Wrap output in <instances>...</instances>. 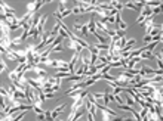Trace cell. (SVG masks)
I'll return each mask as SVG.
<instances>
[{
	"instance_id": "cell-1",
	"label": "cell",
	"mask_w": 163,
	"mask_h": 121,
	"mask_svg": "<svg viewBox=\"0 0 163 121\" xmlns=\"http://www.w3.org/2000/svg\"><path fill=\"white\" fill-rule=\"evenodd\" d=\"M48 3L49 2H42V0H39V2H30V3H27V13H30V15L37 13L40 7L43 5H48Z\"/></svg>"
},
{
	"instance_id": "cell-2",
	"label": "cell",
	"mask_w": 163,
	"mask_h": 121,
	"mask_svg": "<svg viewBox=\"0 0 163 121\" xmlns=\"http://www.w3.org/2000/svg\"><path fill=\"white\" fill-rule=\"evenodd\" d=\"M68 49H73L74 50V53H80L82 55V52H83V46L80 45L77 40H73V39H68Z\"/></svg>"
},
{
	"instance_id": "cell-3",
	"label": "cell",
	"mask_w": 163,
	"mask_h": 121,
	"mask_svg": "<svg viewBox=\"0 0 163 121\" xmlns=\"http://www.w3.org/2000/svg\"><path fill=\"white\" fill-rule=\"evenodd\" d=\"M144 25H145V36H148V34L151 33V30L156 27V24H154V16H150V18L145 19Z\"/></svg>"
},
{
	"instance_id": "cell-4",
	"label": "cell",
	"mask_w": 163,
	"mask_h": 121,
	"mask_svg": "<svg viewBox=\"0 0 163 121\" xmlns=\"http://www.w3.org/2000/svg\"><path fill=\"white\" fill-rule=\"evenodd\" d=\"M116 24H117V28L119 30H123V31H126L127 28V22H125L123 19H122V15H120V12H117L116 13Z\"/></svg>"
},
{
	"instance_id": "cell-5",
	"label": "cell",
	"mask_w": 163,
	"mask_h": 121,
	"mask_svg": "<svg viewBox=\"0 0 163 121\" xmlns=\"http://www.w3.org/2000/svg\"><path fill=\"white\" fill-rule=\"evenodd\" d=\"M79 56H80V53H74L71 61L68 62V66H70V72L71 74H76V64L79 62Z\"/></svg>"
},
{
	"instance_id": "cell-6",
	"label": "cell",
	"mask_w": 163,
	"mask_h": 121,
	"mask_svg": "<svg viewBox=\"0 0 163 121\" xmlns=\"http://www.w3.org/2000/svg\"><path fill=\"white\" fill-rule=\"evenodd\" d=\"M135 43H136V40H135V39H129V41H127L126 47H125L123 50H120L119 53H122V55H123V53H129V52H131V49L135 46Z\"/></svg>"
},
{
	"instance_id": "cell-7",
	"label": "cell",
	"mask_w": 163,
	"mask_h": 121,
	"mask_svg": "<svg viewBox=\"0 0 163 121\" xmlns=\"http://www.w3.org/2000/svg\"><path fill=\"white\" fill-rule=\"evenodd\" d=\"M97 105L95 103H92L91 100L86 99V111H88V114H92V115H95V112H97Z\"/></svg>"
},
{
	"instance_id": "cell-8",
	"label": "cell",
	"mask_w": 163,
	"mask_h": 121,
	"mask_svg": "<svg viewBox=\"0 0 163 121\" xmlns=\"http://www.w3.org/2000/svg\"><path fill=\"white\" fill-rule=\"evenodd\" d=\"M7 13H15V9L11 7L6 2H2V15H7Z\"/></svg>"
},
{
	"instance_id": "cell-9",
	"label": "cell",
	"mask_w": 163,
	"mask_h": 121,
	"mask_svg": "<svg viewBox=\"0 0 163 121\" xmlns=\"http://www.w3.org/2000/svg\"><path fill=\"white\" fill-rule=\"evenodd\" d=\"M65 106H67V103H61V105H59L58 108H55V109L52 111V118L55 120V118H56V117L62 112V109H65Z\"/></svg>"
},
{
	"instance_id": "cell-10",
	"label": "cell",
	"mask_w": 163,
	"mask_h": 121,
	"mask_svg": "<svg viewBox=\"0 0 163 121\" xmlns=\"http://www.w3.org/2000/svg\"><path fill=\"white\" fill-rule=\"evenodd\" d=\"M71 12H73V15H83V13H86V9L79 5V6H74L71 9Z\"/></svg>"
},
{
	"instance_id": "cell-11",
	"label": "cell",
	"mask_w": 163,
	"mask_h": 121,
	"mask_svg": "<svg viewBox=\"0 0 163 121\" xmlns=\"http://www.w3.org/2000/svg\"><path fill=\"white\" fill-rule=\"evenodd\" d=\"M89 34H92V36H95L97 34V24H95V21H93V18L92 19H89Z\"/></svg>"
},
{
	"instance_id": "cell-12",
	"label": "cell",
	"mask_w": 163,
	"mask_h": 121,
	"mask_svg": "<svg viewBox=\"0 0 163 121\" xmlns=\"http://www.w3.org/2000/svg\"><path fill=\"white\" fill-rule=\"evenodd\" d=\"M33 71H34V74H37L39 77H40V75H46V70H45V68H40L39 65H34Z\"/></svg>"
},
{
	"instance_id": "cell-13",
	"label": "cell",
	"mask_w": 163,
	"mask_h": 121,
	"mask_svg": "<svg viewBox=\"0 0 163 121\" xmlns=\"http://www.w3.org/2000/svg\"><path fill=\"white\" fill-rule=\"evenodd\" d=\"M145 47V46H144ZM140 58H141V61L142 59H151V58H154V55H153V52H148V50H144V52H141V55H140Z\"/></svg>"
},
{
	"instance_id": "cell-14",
	"label": "cell",
	"mask_w": 163,
	"mask_h": 121,
	"mask_svg": "<svg viewBox=\"0 0 163 121\" xmlns=\"http://www.w3.org/2000/svg\"><path fill=\"white\" fill-rule=\"evenodd\" d=\"M125 100H126V105H129V106H135V105H136L135 99L131 96V94H127V93H126V99H125Z\"/></svg>"
},
{
	"instance_id": "cell-15",
	"label": "cell",
	"mask_w": 163,
	"mask_h": 121,
	"mask_svg": "<svg viewBox=\"0 0 163 121\" xmlns=\"http://www.w3.org/2000/svg\"><path fill=\"white\" fill-rule=\"evenodd\" d=\"M125 7H127V9H132V11H140V7L135 6L133 2H125Z\"/></svg>"
},
{
	"instance_id": "cell-16",
	"label": "cell",
	"mask_w": 163,
	"mask_h": 121,
	"mask_svg": "<svg viewBox=\"0 0 163 121\" xmlns=\"http://www.w3.org/2000/svg\"><path fill=\"white\" fill-rule=\"evenodd\" d=\"M95 49H98V50H110V46L108 45H101V43H98V45H92Z\"/></svg>"
},
{
	"instance_id": "cell-17",
	"label": "cell",
	"mask_w": 163,
	"mask_h": 121,
	"mask_svg": "<svg viewBox=\"0 0 163 121\" xmlns=\"http://www.w3.org/2000/svg\"><path fill=\"white\" fill-rule=\"evenodd\" d=\"M22 43V39H21V36L19 37H15V39H12V46H19Z\"/></svg>"
},
{
	"instance_id": "cell-18",
	"label": "cell",
	"mask_w": 163,
	"mask_h": 121,
	"mask_svg": "<svg viewBox=\"0 0 163 121\" xmlns=\"http://www.w3.org/2000/svg\"><path fill=\"white\" fill-rule=\"evenodd\" d=\"M6 68H7V65H6L5 56H2V72H3V71H6Z\"/></svg>"
},
{
	"instance_id": "cell-19",
	"label": "cell",
	"mask_w": 163,
	"mask_h": 121,
	"mask_svg": "<svg viewBox=\"0 0 163 121\" xmlns=\"http://www.w3.org/2000/svg\"><path fill=\"white\" fill-rule=\"evenodd\" d=\"M88 121H95V115H92V114H88Z\"/></svg>"
},
{
	"instance_id": "cell-20",
	"label": "cell",
	"mask_w": 163,
	"mask_h": 121,
	"mask_svg": "<svg viewBox=\"0 0 163 121\" xmlns=\"http://www.w3.org/2000/svg\"><path fill=\"white\" fill-rule=\"evenodd\" d=\"M45 96H46V99H52L54 98V93H45Z\"/></svg>"
},
{
	"instance_id": "cell-21",
	"label": "cell",
	"mask_w": 163,
	"mask_h": 121,
	"mask_svg": "<svg viewBox=\"0 0 163 121\" xmlns=\"http://www.w3.org/2000/svg\"><path fill=\"white\" fill-rule=\"evenodd\" d=\"M123 121H135V118H129V117H127V118H123Z\"/></svg>"
},
{
	"instance_id": "cell-22",
	"label": "cell",
	"mask_w": 163,
	"mask_h": 121,
	"mask_svg": "<svg viewBox=\"0 0 163 121\" xmlns=\"http://www.w3.org/2000/svg\"><path fill=\"white\" fill-rule=\"evenodd\" d=\"M162 58H163V45H162Z\"/></svg>"
}]
</instances>
